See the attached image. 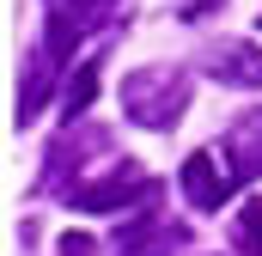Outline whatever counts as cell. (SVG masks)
<instances>
[{"label": "cell", "mask_w": 262, "mask_h": 256, "mask_svg": "<svg viewBox=\"0 0 262 256\" xmlns=\"http://www.w3.org/2000/svg\"><path fill=\"white\" fill-rule=\"evenodd\" d=\"M98 73H104V55H85L79 61V73L67 79V98H61V110H67V122L73 116H85L92 110V92H98Z\"/></svg>", "instance_id": "obj_9"}, {"label": "cell", "mask_w": 262, "mask_h": 256, "mask_svg": "<svg viewBox=\"0 0 262 256\" xmlns=\"http://www.w3.org/2000/svg\"><path fill=\"white\" fill-rule=\"evenodd\" d=\"M159 177L152 171H140L134 159H122V165H110L104 177H79L73 189H61V201L73 207V214H122V207H140V201H159Z\"/></svg>", "instance_id": "obj_3"}, {"label": "cell", "mask_w": 262, "mask_h": 256, "mask_svg": "<svg viewBox=\"0 0 262 256\" xmlns=\"http://www.w3.org/2000/svg\"><path fill=\"white\" fill-rule=\"evenodd\" d=\"M92 153H110V128H104V122H85V116H73V122H67L61 134L49 140V153H43V171H37V195L73 189Z\"/></svg>", "instance_id": "obj_4"}, {"label": "cell", "mask_w": 262, "mask_h": 256, "mask_svg": "<svg viewBox=\"0 0 262 256\" xmlns=\"http://www.w3.org/2000/svg\"><path fill=\"white\" fill-rule=\"evenodd\" d=\"M116 18H122V0H49V25H43L37 49H31V79H25V92H18V122H31V116L49 104L55 73L73 61V49H79L85 37L110 31Z\"/></svg>", "instance_id": "obj_1"}, {"label": "cell", "mask_w": 262, "mask_h": 256, "mask_svg": "<svg viewBox=\"0 0 262 256\" xmlns=\"http://www.w3.org/2000/svg\"><path fill=\"white\" fill-rule=\"evenodd\" d=\"M183 110H189V73L183 67H134L122 79V116L134 128L165 134L183 122Z\"/></svg>", "instance_id": "obj_2"}, {"label": "cell", "mask_w": 262, "mask_h": 256, "mask_svg": "<svg viewBox=\"0 0 262 256\" xmlns=\"http://www.w3.org/2000/svg\"><path fill=\"white\" fill-rule=\"evenodd\" d=\"M220 153H226V165H232V177H238V183L262 177V110H244L238 122L226 128Z\"/></svg>", "instance_id": "obj_8"}, {"label": "cell", "mask_w": 262, "mask_h": 256, "mask_svg": "<svg viewBox=\"0 0 262 256\" xmlns=\"http://www.w3.org/2000/svg\"><path fill=\"white\" fill-rule=\"evenodd\" d=\"M61 256H98V244H92L85 232H67V238H61Z\"/></svg>", "instance_id": "obj_11"}, {"label": "cell", "mask_w": 262, "mask_h": 256, "mask_svg": "<svg viewBox=\"0 0 262 256\" xmlns=\"http://www.w3.org/2000/svg\"><path fill=\"white\" fill-rule=\"evenodd\" d=\"M232 244H238L244 256H262V195L244 201V214L232 220Z\"/></svg>", "instance_id": "obj_10"}, {"label": "cell", "mask_w": 262, "mask_h": 256, "mask_svg": "<svg viewBox=\"0 0 262 256\" xmlns=\"http://www.w3.org/2000/svg\"><path fill=\"white\" fill-rule=\"evenodd\" d=\"M177 183H183V195H189V207H201V214H220V207L232 201V189H238V177H232V165H226L220 146L189 153L183 171H177Z\"/></svg>", "instance_id": "obj_6"}, {"label": "cell", "mask_w": 262, "mask_h": 256, "mask_svg": "<svg viewBox=\"0 0 262 256\" xmlns=\"http://www.w3.org/2000/svg\"><path fill=\"white\" fill-rule=\"evenodd\" d=\"M183 244H189V226H177L171 214H152V207L110 232V256H171Z\"/></svg>", "instance_id": "obj_5"}, {"label": "cell", "mask_w": 262, "mask_h": 256, "mask_svg": "<svg viewBox=\"0 0 262 256\" xmlns=\"http://www.w3.org/2000/svg\"><path fill=\"white\" fill-rule=\"evenodd\" d=\"M201 61H207V73L220 86H238V92H256L262 86V43H213Z\"/></svg>", "instance_id": "obj_7"}]
</instances>
